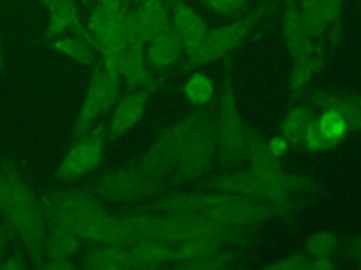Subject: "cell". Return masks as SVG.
Segmentation results:
<instances>
[{"label":"cell","instance_id":"obj_1","mask_svg":"<svg viewBox=\"0 0 361 270\" xmlns=\"http://www.w3.org/2000/svg\"><path fill=\"white\" fill-rule=\"evenodd\" d=\"M102 152L103 141L99 136H92L68 152L59 167V174L63 177H73L93 169L99 163Z\"/></svg>","mask_w":361,"mask_h":270},{"label":"cell","instance_id":"obj_2","mask_svg":"<svg viewBox=\"0 0 361 270\" xmlns=\"http://www.w3.org/2000/svg\"><path fill=\"white\" fill-rule=\"evenodd\" d=\"M116 94H117L116 75L106 70L89 87V91L82 108V120L86 122L93 120L97 114H100L113 103Z\"/></svg>","mask_w":361,"mask_h":270},{"label":"cell","instance_id":"obj_3","mask_svg":"<svg viewBox=\"0 0 361 270\" xmlns=\"http://www.w3.org/2000/svg\"><path fill=\"white\" fill-rule=\"evenodd\" d=\"M173 24L179 39H182L192 52H197L206 38L200 17L190 7L176 4L173 10Z\"/></svg>","mask_w":361,"mask_h":270},{"label":"cell","instance_id":"obj_4","mask_svg":"<svg viewBox=\"0 0 361 270\" xmlns=\"http://www.w3.org/2000/svg\"><path fill=\"white\" fill-rule=\"evenodd\" d=\"M145 103V94L138 93L126 98L114 111L111 120V132L120 135L130 129L140 118Z\"/></svg>","mask_w":361,"mask_h":270},{"label":"cell","instance_id":"obj_5","mask_svg":"<svg viewBox=\"0 0 361 270\" xmlns=\"http://www.w3.org/2000/svg\"><path fill=\"white\" fill-rule=\"evenodd\" d=\"M244 25L245 24L228 25L212 32L207 38H204L202 46L196 53H199L204 59L217 56L219 53H221L224 49H227L230 45H233L237 41V38L243 34Z\"/></svg>","mask_w":361,"mask_h":270},{"label":"cell","instance_id":"obj_6","mask_svg":"<svg viewBox=\"0 0 361 270\" xmlns=\"http://www.w3.org/2000/svg\"><path fill=\"white\" fill-rule=\"evenodd\" d=\"M178 44H179V37L176 31L168 27L161 34L152 38V44H151L152 60L158 65L169 63L176 56Z\"/></svg>","mask_w":361,"mask_h":270},{"label":"cell","instance_id":"obj_7","mask_svg":"<svg viewBox=\"0 0 361 270\" xmlns=\"http://www.w3.org/2000/svg\"><path fill=\"white\" fill-rule=\"evenodd\" d=\"M49 37L59 34L65 27H68L76 15V6L73 0H51L49 4Z\"/></svg>","mask_w":361,"mask_h":270},{"label":"cell","instance_id":"obj_8","mask_svg":"<svg viewBox=\"0 0 361 270\" xmlns=\"http://www.w3.org/2000/svg\"><path fill=\"white\" fill-rule=\"evenodd\" d=\"M314 124L327 145L338 141L344 135L347 127L344 117L334 110L326 111Z\"/></svg>","mask_w":361,"mask_h":270},{"label":"cell","instance_id":"obj_9","mask_svg":"<svg viewBox=\"0 0 361 270\" xmlns=\"http://www.w3.org/2000/svg\"><path fill=\"white\" fill-rule=\"evenodd\" d=\"M212 91H213V87L210 80L200 73L192 76L185 86V93L188 98L196 104L206 103L210 98Z\"/></svg>","mask_w":361,"mask_h":270},{"label":"cell","instance_id":"obj_10","mask_svg":"<svg viewBox=\"0 0 361 270\" xmlns=\"http://www.w3.org/2000/svg\"><path fill=\"white\" fill-rule=\"evenodd\" d=\"M55 48L65 52L71 58H75L82 62H92L93 60V52L92 48L79 39L75 38H68L55 42Z\"/></svg>","mask_w":361,"mask_h":270},{"label":"cell","instance_id":"obj_11","mask_svg":"<svg viewBox=\"0 0 361 270\" xmlns=\"http://www.w3.org/2000/svg\"><path fill=\"white\" fill-rule=\"evenodd\" d=\"M302 7V18L310 28H319L323 25L324 13L320 0H299Z\"/></svg>","mask_w":361,"mask_h":270},{"label":"cell","instance_id":"obj_12","mask_svg":"<svg viewBox=\"0 0 361 270\" xmlns=\"http://www.w3.org/2000/svg\"><path fill=\"white\" fill-rule=\"evenodd\" d=\"M207 7H210L216 13L228 14L241 8L245 0H202Z\"/></svg>","mask_w":361,"mask_h":270},{"label":"cell","instance_id":"obj_13","mask_svg":"<svg viewBox=\"0 0 361 270\" xmlns=\"http://www.w3.org/2000/svg\"><path fill=\"white\" fill-rule=\"evenodd\" d=\"M324 17L327 20H337L341 14V0H320Z\"/></svg>","mask_w":361,"mask_h":270},{"label":"cell","instance_id":"obj_14","mask_svg":"<svg viewBox=\"0 0 361 270\" xmlns=\"http://www.w3.org/2000/svg\"><path fill=\"white\" fill-rule=\"evenodd\" d=\"M269 149H271V152H272L274 155H276V156L282 155V153L285 152V149H286L285 139H283V138H275V139H272V142L269 143Z\"/></svg>","mask_w":361,"mask_h":270},{"label":"cell","instance_id":"obj_15","mask_svg":"<svg viewBox=\"0 0 361 270\" xmlns=\"http://www.w3.org/2000/svg\"><path fill=\"white\" fill-rule=\"evenodd\" d=\"M120 3H121V0H100V6L104 10L110 11V13L118 11L120 10Z\"/></svg>","mask_w":361,"mask_h":270},{"label":"cell","instance_id":"obj_16","mask_svg":"<svg viewBox=\"0 0 361 270\" xmlns=\"http://www.w3.org/2000/svg\"><path fill=\"white\" fill-rule=\"evenodd\" d=\"M0 62H1V37H0Z\"/></svg>","mask_w":361,"mask_h":270},{"label":"cell","instance_id":"obj_17","mask_svg":"<svg viewBox=\"0 0 361 270\" xmlns=\"http://www.w3.org/2000/svg\"><path fill=\"white\" fill-rule=\"evenodd\" d=\"M39 1H42V3H45V4H47V6H48V4H49V1H51V0H39Z\"/></svg>","mask_w":361,"mask_h":270}]
</instances>
